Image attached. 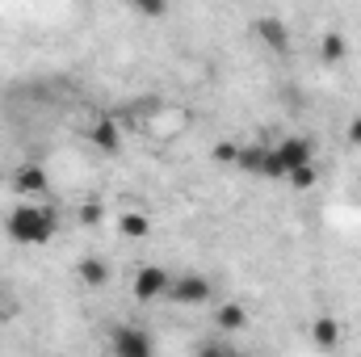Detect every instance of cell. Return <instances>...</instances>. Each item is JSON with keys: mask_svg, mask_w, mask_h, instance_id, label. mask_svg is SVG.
Instances as JSON below:
<instances>
[{"mask_svg": "<svg viewBox=\"0 0 361 357\" xmlns=\"http://www.w3.org/2000/svg\"><path fill=\"white\" fill-rule=\"evenodd\" d=\"M4 231H8L13 244H47V240H55V231H59V214H55V206L21 202V206L8 210Z\"/></svg>", "mask_w": 361, "mask_h": 357, "instance_id": "cell-1", "label": "cell"}, {"mask_svg": "<svg viewBox=\"0 0 361 357\" xmlns=\"http://www.w3.org/2000/svg\"><path fill=\"white\" fill-rule=\"evenodd\" d=\"M315 164V143L307 135H286L281 143H269V164H265V177H294L298 169Z\"/></svg>", "mask_w": 361, "mask_h": 357, "instance_id": "cell-2", "label": "cell"}, {"mask_svg": "<svg viewBox=\"0 0 361 357\" xmlns=\"http://www.w3.org/2000/svg\"><path fill=\"white\" fill-rule=\"evenodd\" d=\"M169 298L180 307H206V303H214V282L202 273H180L169 286Z\"/></svg>", "mask_w": 361, "mask_h": 357, "instance_id": "cell-3", "label": "cell"}, {"mask_svg": "<svg viewBox=\"0 0 361 357\" xmlns=\"http://www.w3.org/2000/svg\"><path fill=\"white\" fill-rule=\"evenodd\" d=\"M109 345L114 357H156V341L147 328H135V324H118L109 332Z\"/></svg>", "mask_w": 361, "mask_h": 357, "instance_id": "cell-4", "label": "cell"}, {"mask_svg": "<svg viewBox=\"0 0 361 357\" xmlns=\"http://www.w3.org/2000/svg\"><path fill=\"white\" fill-rule=\"evenodd\" d=\"M169 286H173V273H169L164 265H143L139 273H135V282H130V290H135L139 303L169 298Z\"/></svg>", "mask_w": 361, "mask_h": 357, "instance_id": "cell-5", "label": "cell"}, {"mask_svg": "<svg viewBox=\"0 0 361 357\" xmlns=\"http://www.w3.org/2000/svg\"><path fill=\"white\" fill-rule=\"evenodd\" d=\"M47 189H51V181H47V169H38V164H21L13 173V193H21V198H47Z\"/></svg>", "mask_w": 361, "mask_h": 357, "instance_id": "cell-6", "label": "cell"}, {"mask_svg": "<svg viewBox=\"0 0 361 357\" xmlns=\"http://www.w3.org/2000/svg\"><path fill=\"white\" fill-rule=\"evenodd\" d=\"M214 328H219V337L244 332L248 328V307H240V303H214Z\"/></svg>", "mask_w": 361, "mask_h": 357, "instance_id": "cell-7", "label": "cell"}, {"mask_svg": "<svg viewBox=\"0 0 361 357\" xmlns=\"http://www.w3.org/2000/svg\"><path fill=\"white\" fill-rule=\"evenodd\" d=\"M265 164H269V143H248L235 156V169H244L252 177H265Z\"/></svg>", "mask_w": 361, "mask_h": 357, "instance_id": "cell-8", "label": "cell"}, {"mask_svg": "<svg viewBox=\"0 0 361 357\" xmlns=\"http://www.w3.org/2000/svg\"><path fill=\"white\" fill-rule=\"evenodd\" d=\"M311 341H315L319 349H336V345H341V324H336L332 315H319V320L311 324Z\"/></svg>", "mask_w": 361, "mask_h": 357, "instance_id": "cell-9", "label": "cell"}, {"mask_svg": "<svg viewBox=\"0 0 361 357\" xmlns=\"http://www.w3.org/2000/svg\"><path fill=\"white\" fill-rule=\"evenodd\" d=\"M89 139H92V147H101V152H109V156H114V152L122 147V135H118V126H114L109 118H101V122L92 126Z\"/></svg>", "mask_w": 361, "mask_h": 357, "instance_id": "cell-10", "label": "cell"}, {"mask_svg": "<svg viewBox=\"0 0 361 357\" xmlns=\"http://www.w3.org/2000/svg\"><path fill=\"white\" fill-rule=\"evenodd\" d=\"M76 277H80L85 286H105V282H109V265H105L101 257H80V261H76Z\"/></svg>", "mask_w": 361, "mask_h": 357, "instance_id": "cell-11", "label": "cell"}, {"mask_svg": "<svg viewBox=\"0 0 361 357\" xmlns=\"http://www.w3.org/2000/svg\"><path fill=\"white\" fill-rule=\"evenodd\" d=\"M257 34L269 42L273 51H286V47H290V30H286L277 17H261V21H257Z\"/></svg>", "mask_w": 361, "mask_h": 357, "instance_id": "cell-12", "label": "cell"}, {"mask_svg": "<svg viewBox=\"0 0 361 357\" xmlns=\"http://www.w3.org/2000/svg\"><path fill=\"white\" fill-rule=\"evenodd\" d=\"M118 231H122L126 240H143V236L152 231V219H147V214H139V210H126V214L118 219Z\"/></svg>", "mask_w": 361, "mask_h": 357, "instance_id": "cell-13", "label": "cell"}, {"mask_svg": "<svg viewBox=\"0 0 361 357\" xmlns=\"http://www.w3.org/2000/svg\"><path fill=\"white\" fill-rule=\"evenodd\" d=\"M319 55H324V63H341V59L349 55V42H345V34L328 30V34H324V42H319Z\"/></svg>", "mask_w": 361, "mask_h": 357, "instance_id": "cell-14", "label": "cell"}, {"mask_svg": "<svg viewBox=\"0 0 361 357\" xmlns=\"http://www.w3.org/2000/svg\"><path fill=\"white\" fill-rule=\"evenodd\" d=\"M193 357H235V349L227 345V337H206L193 345Z\"/></svg>", "mask_w": 361, "mask_h": 357, "instance_id": "cell-15", "label": "cell"}, {"mask_svg": "<svg viewBox=\"0 0 361 357\" xmlns=\"http://www.w3.org/2000/svg\"><path fill=\"white\" fill-rule=\"evenodd\" d=\"M315 181H319V164H307V169H298V173L290 177V185H294V189H311Z\"/></svg>", "mask_w": 361, "mask_h": 357, "instance_id": "cell-16", "label": "cell"}, {"mask_svg": "<svg viewBox=\"0 0 361 357\" xmlns=\"http://www.w3.org/2000/svg\"><path fill=\"white\" fill-rule=\"evenodd\" d=\"M235 156H240L235 143H219V147H214V160H223V164H235Z\"/></svg>", "mask_w": 361, "mask_h": 357, "instance_id": "cell-17", "label": "cell"}, {"mask_svg": "<svg viewBox=\"0 0 361 357\" xmlns=\"http://www.w3.org/2000/svg\"><path fill=\"white\" fill-rule=\"evenodd\" d=\"M349 143H353V147H361V114L349 122Z\"/></svg>", "mask_w": 361, "mask_h": 357, "instance_id": "cell-18", "label": "cell"}, {"mask_svg": "<svg viewBox=\"0 0 361 357\" xmlns=\"http://www.w3.org/2000/svg\"><path fill=\"white\" fill-rule=\"evenodd\" d=\"M97 219H101V202H89L85 206V223H97Z\"/></svg>", "mask_w": 361, "mask_h": 357, "instance_id": "cell-19", "label": "cell"}, {"mask_svg": "<svg viewBox=\"0 0 361 357\" xmlns=\"http://www.w3.org/2000/svg\"><path fill=\"white\" fill-rule=\"evenodd\" d=\"M139 13H143V17H160V13H164V4H139Z\"/></svg>", "mask_w": 361, "mask_h": 357, "instance_id": "cell-20", "label": "cell"}, {"mask_svg": "<svg viewBox=\"0 0 361 357\" xmlns=\"http://www.w3.org/2000/svg\"><path fill=\"white\" fill-rule=\"evenodd\" d=\"M0 303H4V286H0Z\"/></svg>", "mask_w": 361, "mask_h": 357, "instance_id": "cell-21", "label": "cell"}, {"mask_svg": "<svg viewBox=\"0 0 361 357\" xmlns=\"http://www.w3.org/2000/svg\"><path fill=\"white\" fill-rule=\"evenodd\" d=\"M0 324H4V311H0Z\"/></svg>", "mask_w": 361, "mask_h": 357, "instance_id": "cell-22", "label": "cell"}, {"mask_svg": "<svg viewBox=\"0 0 361 357\" xmlns=\"http://www.w3.org/2000/svg\"><path fill=\"white\" fill-rule=\"evenodd\" d=\"M0 185H4V173H0Z\"/></svg>", "mask_w": 361, "mask_h": 357, "instance_id": "cell-23", "label": "cell"}, {"mask_svg": "<svg viewBox=\"0 0 361 357\" xmlns=\"http://www.w3.org/2000/svg\"><path fill=\"white\" fill-rule=\"evenodd\" d=\"M235 357H248V353H235Z\"/></svg>", "mask_w": 361, "mask_h": 357, "instance_id": "cell-24", "label": "cell"}]
</instances>
